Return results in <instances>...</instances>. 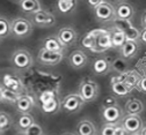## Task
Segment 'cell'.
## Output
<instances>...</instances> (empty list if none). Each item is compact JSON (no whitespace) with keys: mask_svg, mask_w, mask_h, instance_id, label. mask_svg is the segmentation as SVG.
Returning a JSON list of instances; mask_svg holds the SVG:
<instances>
[{"mask_svg":"<svg viewBox=\"0 0 146 135\" xmlns=\"http://www.w3.org/2000/svg\"><path fill=\"white\" fill-rule=\"evenodd\" d=\"M79 95L81 96V98L85 101V103H90L94 102L100 94V88L99 84L89 79H85L80 82L79 84Z\"/></svg>","mask_w":146,"mask_h":135,"instance_id":"obj_1","label":"cell"},{"mask_svg":"<svg viewBox=\"0 0 146 135\" xmlns=\"http://www.w3.org/2000/svg\"><path fill=\"white\" fill-rule=\"evenodd\" d=\"M34 24L25 17H17L11 22V34L16 38H25L31 35Z\"/></svg>","mask_w":146,"mask_h":135,"instance_id":"obj_2","label":"cell"},{"mask_svg":"<svg viewBox=\"0 0 146 135\" xmlns=\"http://www.w3.org/2000/svg\"><path fill=\"white\" fill-rule=\"evenodd\" d=\"M12 64L15 68L20 70L29 69L34 64V58L31 53L26 49H17L12 54Z\"/></svg>","mask_w":146,"mask_h":135,"instance_id":"obj_3","label":"cell"},{"mask_svg":"<svg viewBox=\"0 0 146 135\" xmlns=\"http://www.w3.org/2000/svg\"><path fill=\"white\" fill-rule=\"evenodd\" d=\"M114 22V27H116L117 29L122 30L126 37V41H139L140 37V31L132 24L131 20H123V18H115L113 21Z\"/></svg>","mask_w":146,"mask_h":135,"instance_id":"obj_4","label":"cell"},{"mask_svg":"<svg viewBox=\"0 0 146 135\" xmlns=\"http://www.w3.org/2000/svg\"><path fill=\"white\" fill-rule=\"evenodd\" d=\"M95 17L100 22H113L116 18V8L108 1H102L94 8Z\"/></svg>","mask_w":146,"mask_h":135,"instance_id":"obj_5","label":"cell"},{"mask_svg":"<svg viewBox=\"0 0 146 135\" xmlns=\"http://www.w3.org/2000/svg\"><path fill=\"white\" fill-rule=\"evenodd\" d=\"M121 125L129 135L139 134L144 127L143 119L139 117V114H126L125 117H123Z\"/></svg>","mask_w":146,"mask_h":135,"instance_id":"obj_6","label":"cell"},{"mask_svg":"<svg viewBox=\"0 0 146 135\" xmlns=\"http://www.w3.org/2000/svg\"><path fill=\"white\" fill-rule=\"evenodd\" d=\"M84 104L85 101L81 98L79 94H70L64 97L60 106L67 113H77L84 107Z\"/></svg>","mask_w":146,"mask_h":135,"instance_id":"obj_7","label":"cell"},{"mask_svg":"<svg viewBox=\"0 0 146 135\" xmlns=\"http://www.w3.org/2000/svg\"><path fill=\"white\" fill-rule=\"evenodd\" d=\"M64 51H49L42 47L38 52V61L42 65L46 66H56L62 63L64 58Z\"/></svg>","mask_w":146,"mask_h":135,"instance_id":"obj_8","label":"cell"},{"mask_svg":"<svg viewBox=\"0 0 146 135\" xmlns=\"http://www.w3.org/2000/svg\"><path fill=\"white\" fill-rule=\"evenodd\" d=\"M31 15H33V22L38 27H52L56 23V17L49 11L41 9Z\"/></svg>","mask_w":146,"mask_h":135,"instance_id":"obj_9","label":"cell"},{"mask_svg":"<svg viewBox=\"0 0 146 135\" xmlns=\"http://www.w3.org/2000/svg\"><path fill=\"white\" fill-rule=\"evenodd\" d=\"M102 118L104 119L106 122H110V124H118L123 119V111L117 106H110V107H102L101 110Z\"/></svg>","mask_w":146,"mask_h":135,"instance_id":"obj_10","label":"cell"},{"mask_svg":"<svg viewBox=\"0 0 146 135\" xmlns=\"http://www.w3.org/2000/svg\"><path fill=\"white\" fill-rule=\"evenodd\" d=\"M57 37H58L59 42L62 43V45L64 47H67V46L73 45L77 42L78 34L73 28L64 27V28L59 29V31L57 32Z\"/></svg>","mask_w":146,"mask_h":135,"instance_id":"obj_11","label":"cell"},{"mask_svg":"<svg viewBox=\"0 0 146 135\" xmlns=\"http://www.w3.org/2000/svg\"><path fill=\"white\" fill-rule=\"evenodd\" d=\"M3 83H4V87L9 89V90H13L17 94H22L25 91V84L23 82L21 81L20 78H17L16 75L14 74H5L4 78H3Z\"/></svg>","mask_w":146,"mask_h":135,"instance_id":"obj_12","label":"cell"},{"mask_svg":"<svg viewBox=\"0 0 146 135\" xmlns=\"http://www.w3.org/2000/svg\"><path fill=\"white\" fill-rule=\"evenodd\" d=\"M88 63V57L82 50H74L68 55V64L74 69L84 68Z\"/></svg>","mask_w":146,"mask_h":135,"instance_id":"obj_13","label":"cell"},{"mask_svg":"<svg viewBox=\"0 0 146 135\" xmlns=\"http://www.w3.org/2000/svg\"><path fill=\"white\" fill-rule=\"evenodd\" d=\"M113 47L111 43V34L110 30L101 29L98 38H96V53L106 52L107 50Z\"/></svg>","mask_w":146,"mask_h":135,"instance_id":"obj_14","label":"cell"},{"mask_svg":"<svg viewBox=\"0 0 146 135\" xmlns=\"http://www.w3.org/2000/svg\"><path fill=\"white\" fill-rule=\"evenodd\" d=\"M16 110L21 113H29L34 106H35V101L30 95H20L15 103Z\"/></svg>","mask_w":146,"mask_h":135,"instance_id":"obj_15","label":"cell"},{"mask_svg":"<svg viewBox=\"0 0 146 135\" xmlns=\"http://www.w3.org/2000/svg\"><path fill=\"white\" fill-rule=\"evenodd\" d=\"M100 31H101V29H94V30H92V31L87 32V34L84 36V38H82L81 45H82L86 50L96 53V38H98Z\"/></svg>","mask_w":146,"mask_h":135,"instance_id":"obj_16","label":"cell"},{"mask_svg":"<svg viewBox=\"0 0 146 135\" xmlns=\"http://www.w3.org/2000/svg\"><path fill=\"white\" fill-rule=\"evenodd\" d=\"M139 79H140L139 75H138L135 70H126V72H124V73H121V74L117 75V76H114L113 80H111V82H114V81H121V82H124V83L129 84L130 87L133 88V87L137 86Z\"/></svg>","mask_w":146,"mask_h":135,"instance_id":"obj_17","label":"cell"},{"mask_svg":"<svg viewBox=\"0 0 146 135\" xmlns=\"http://www.w3.org/2000/svg\"><path fill=\"white\" fill-rule=\"evenodd\" d=\"M119 50H121V57L122 58H124V59H131V58L137 55V53L139 51L138 42H136V41H126L124 43V45Z\"/></svg>","mask_w":146,"mask_h":135,"instance_id":"obj_18","label":"cell"},{"mask_svg":"<svg viewBox=\"0 0 146 135\" xmlns=\"http://www.w3.org/2000/svg\"><path fill=\"white\" fill-rule=\"evenodd\" d=\"M92 69L96 75H106L111 69V63L106 58H99L94 60Z\"/></svg>","mask_w":146,"mask_h":135,"instance_id":"obj_19","label":"cell"},{"mask_svg":"<svg viewBox=\"0 0 146 135\" xmlns=\"http://www.w3.org/2000/svg\"><path fill=\"white\" fill-rule=\"evenodd\" d=\"M135 15V9L129 3H121L116 7V17L123 20H132Z\"/></svg>","mask_w":146,"mask_h":135,"instance_id":"obj_20","label":"cell"},{"mask_svg":"<svg viewBox=\"0 0 146 135\" xmlns=\"http://www.w3.org/2000/svg\"><path fill=\"white\" fill-rule=\"evenodd\" d=\"M19 7L26 14H34L42 9L40 0H21L19 3Z\"/></svg>","mask_w":146,"mask_h":135,"instance_id":"obj_21","label":"cell"},{"mask_svg":"<svg viewBox=\"0 0 146 135\" xmlns=\"http://www.w3.org/2000/svg\"><path fill=\"white\" fill-rule=\"evenodd\" d=\"M124 111L126 114H139L144 111V103L138 98H131L124 105Z\"/></svg>","mask_w":146,"mask_h":135,"instance_id":"obj_22","label":"cell"},{"mask_svg":"<svg viewBox=\"0 0 146 135\" xmlns=\"http://www.w3.org/2000/svg\"><path fill=\"white\" fill-rule=\"evenodd\" d=\"M95 125L89 120H81L77 125V135H95Z\"/></svg>","mask_w":146,"mask_h":135,"instance_id":"obj_23","label":"cell"},{"mask_svg":"<svg viewBox=\"0 0 146 135\" xmlns=\"http://www.w3.org/2000/svg\"><path fill=\"white\" fill-rule=\"evenodd\" d=\"M78 1L79 0H57V8L64 15L71 14L77 8Z\"/></svg>","mask_w":146,"mask_h":135,"instance_id":"obj_24","label":"cell"},{"mask_svg":"<svg viewBox=\"0 0 146 135\" xmlns=\"http://www.w3.org/2000/svg\"><path fill=\"white\" fill-rule=\"evenodd\" d=\"M111 90L115 95L119 96V97H125L132 91V87L121 81H114L111 82Z\"/></svg>","mask_w":146,"mask_h":135,"instance_id":"obj_25","label":"cell"},{"mask_svg":"<svg viewBox=\"0 0 146 135\" xmlns=\"http://www.w3.org/2000/svg\"><path fill=\"white\" fill-rule=\"evenodd\" d=\"M110 34H111V43H113V47L115 49H121L124 43L126 42V37L124 35V32L119 29H117L116 27H114L111 30H110Z\"/></svg>","mask_w":146,"mask_h":135,"instance_id":"obj_26","label":"cell"},{"mask_svg":"<svg viewBox=\"0 0 146 135\" xmlns=\"http://www.w3.org/2000/svg\"><path fill=\"white\" fill-rule=\"evenodd\" d=\"M44 49L49 50V51H64V46L62 45V43L59 42L57 36H50L44 40Z\"/></svg>","mask_w":146,"mask_h":135,"instance_id":"obj_27","label":"cell"},{"mask_svg":"<svg viewBox=\"0 0 146 135\" xmlns=\"http://www.w3.org/2000/svg\"><path fill=\"white\" fill-rule=\"evenodd\" d=\"M59 107H60V103H59L57 97H53L49 102L42 104V111L44 113H48V114H53V113L58 112Z\"/></svg>","mask_w":146,"mask_h":135,"instance_id":"obj_28","label":"cell"},{"mask_svg":"<svg viewBox=\"0 0 146 135\" xmlns=\"http://www.w3.org/2000/svg\"><path fill=\"white\" fill-rule=\"evenodd\" d=\"M34 122H35L34 117L30 113H22L19 117V119H17V127H19V129H21L23 132L28 127H30Z\"/></svg>","mask_w":146,"mask_h":135,"instance_id":"obj_29","label":"cell"},{"mask_svg":"<svg viewBox=\"0 0 146 135\" xmlns=\"http://www.w3.org/2000/svg\"><path fill=\"white\" fill-rule=\"evenodd\" d=\"M111 69L121 74L129 70V64L124 60V58H116L111 61Z\"/></svg>","mask_w":146,"mask_h":135,"instance_id":"obj_30","label":"cell"},{"mask_svg":"<svg viewBox=\"0 0 146 135\" xmlns=\"http://www.w3.org/2000/svg\"><path fill=\"white\" fill-rule=\"evenodd\" d=\"M20 94H17L13 90H9L7 88H1V97H3V101L4 102H7V103H16L17 98H19Z\"/></svg>","mask_w":146,"mask_h":135,"instance_id":"obj_31","label":"cell"},{"mask_svg":"<svg viewBox=\"0 0 146 135\" xmlns=\"http://www.w3.org/2000/svg\"><path fill=\"white\" fill-rule=\"evenodd\" d=\"M11 34V22L7 18L0 17V41H3Z\"/></svg>","mask_w":146,"mask_h":135,"instance_id":"obj_32","label":"cell"},{"mask_svg":"<svg viewBox=\"0 0 146 135\" xmlns=\"http://www.w3.org/2000/svg\"><path fill=\"white\" fill-rule=\"evenodd\" d=\"M12 125V118L11 115L6 112H0V127L3 130H6Z\"/></svg>","mask_w":146,"mask_h":135,"instance_id":"obj_33","label":"cell"},{"mask_svg":"<svg viewBox=\"0 0 146 135\" xmlns=\"http://www.w3.org/2000/svg\"><path fill=\"white\" fill-rule=\"evenodd\" d=\"M23 134L25 135H43V129L38 124L34 122L30 127H28L26 130H23Z\"/></svg>","mask_w":146,"mask_h":135,"instance_id":"obj_34","label":"cell"},{"mask_svg":"<svg viewBox=\"0 0 146 135\" xmlns=\"http://www.w3.org/2000/svg\"><path fill=\"white\" fill-rule=\"evenodd\" d=\"M119 105L118 99L116 98V96L114 95H109L102 101V107H110V106H117Z\"/></svg>","mask_w":146,"mask_h":135,"instance_id":"obj_35","label":"cell"},{"mask_svg":"<svg viewBox=\"0 0 146 135\" xmlns=\"http://www.w3.org/2000/svg\"><path fill=\"white\" fill-rule=\"evenodd\" d=\"M116 124H110V122H106L102 128H101V134L100 135H114Z\"/></svg>","mask_w":146,"mask_h":135,"instance_id":"obj_36","label":"cell"},{"mask_svg":"<svg viewBox=\"0 0 146 135\" xmlns=\"http://www.w3.org/2000/svg\"><path fill=\"white\" fill-rule=\"evenodd\" d=\"M53 97H56V95H54V92H53L52 90H45V91H43V92L41 94L40 101H41V103L43 104V103L49 102V101L52 99Z\"/></svg>","mask_w":146,"mask_h":135,"instance_id":"obj_37","label":"cell"},{"mask_svg":"<svg viewBox=\"0 0 146 135\" xmlns=\"http://www.w3.org/2000/svg\"><path fill=\"white\" fill-rule=\"evenodd\" d=\"M136 88H137V89H138L140 92L146 94V75L139 79V81H138V83H137Z\"/></svg>","mask_w":146,"mask_h":135,"instance_id":"obj_38","label":"cell"},{"mask_svg":"<svg viewBox=\"0 0 146 135\" xmlns=\"http://www.w3.org/2000/svg\"><path fill=\"white\" fill-rule=\"evenodd\" d=\"M114 135H129L127 134V132L124 129V127L122 125H116L115 127V132H114Z\"/></svg>","mask_w":146,"mask_h":135,"instance_id":"obj_39","label":"cell"},{"mask_svg":"<svg viewBox=\"0 0 146 135\" xmlns=\"http://www.w3.org/2000/svg\"><path fill=\"white\" fill-rule=\"evenodd\" d=\"M102 1H104V0H86V3L89 7H92V8H95L96 6H99Z\"/></svg>","mask_w":146,"mask_h":135,"instance_id":"obj_40","label":"cell"},{"mask_svg":"<svg viewBox=\"0 0 146 135\" xmlns=\"http://www.w3.org/2000/svg\"><path fill=\"white\" fill-rule=\"evenodd\" d=\"M139 41L143 42L144 44H146V28H144L140 31V37H139Z\"/></svg>","mask_w":146,"mask_h":135,"instance_id":"obj_41","label":"cell"},{"mask_svg":"<svg viewBox=\"0 0 146 135\" xmlns=\"http://www.w3.org/2000/svg\"><path fill=\"white\" fill-rule=\"evenodd\" d=\"M141 24L144 28H146V12L143 14V17H141Z\"/></svg>","mask_w":146,"mask_h":135,"instance_id":"obj_42","label":"cell"},{"mask_svg":"<svg viewBox=\"0 0 146 135\" xmlns=\"http://www.w3.org/2000/svg\"><path fill=\"white\" fill-rule=\"evenodd\" d=\"M140 134H141V135H146V126H145V127H143V129H141Z\"/></svg>","mask_w":146,"mask_h":135,"instance_id":"obj_43","label":"cell"},{"mask_svg":"<svg viewBox=\"0 0 146 135\" xmlns=\"http://www.w3.org/2000/svg\"><path fill=\"white\" fill-rule=\"evenodd\" d=\"M62 135H76V134H73V133H70V132H66V133H63Z\"/></svg>","mask_w":146,"mask_h":135,"instance_id":"obj_44","label":"cell"},{"mask_svg":"<svg viewBox=\"0 0 146 135\" xmlns=\"http://www.w3.org/2000/svg\"><path fill=\"white\" fill-rule=\"evenodd\" d=\"M12 1H13V3H15V4H17V5H19V3L21 1V0H12Z\"/></svg>","mask_w":146,"mask_h":135,"instance_id":"obj_45","label":"cell"},{"mask_svg":"<svg viewBox=\"0 0 146 135\" xmlns=\"http://www.w3.org/2000/svg\"><path fill=\"white\" fill-rule=\"evenodd\" d=\"M0 102H3V97H1V87H0Z\"/></svg>","mask_w":146,"mask_h":135,"instance_id":"obj_46","label":"cell"},{"mask_svg":"<svg viewBox=\"0 0 146 135\" xmlns=\"http://www.w3.org/2000/svg\"><path fill=\"white\" fill-rule=\"evenodd\" d=\"M3 132V129H1V127H0V133H1Z\"/></svg>","mask_w":146,"mask_h":135,"instance_id":"obj_47","label":"cell"},{"mask_svg":"<svg viewBox=\"0 0 146 135\" xmlns=\"http://www.w3.org/2000/svg\"><path fill=\"white\" fill-rule=\"evenodd\" d=\"M116 1H123V0H116Z\"/></svg>","mask_w":146,"mask_h":135,"instance_id":"obj_48","label":"cell"},{"mask_svg":"<svg viewBox=\"0 0 146 135\" xmlns=\"http://www.w3.org/2000/svg\"><path fill=\"white\" fill-rule=\"evenodd\" d=\"M135 135H141V134H140V133H139V134H135Z\"/></svg>","mask_w":146,"mask_h":135,"instance_id":"obj_49","label":"cell"},{"mask_svg":"<svg viewBox=\"0 0 146 135\" xmlns=\"http://www.w3.org/2000/svg\"><path fill=\"white\" fill-rule=\"evenodd\" d=\"M95 135H96V134H95Z\"/></svg>","mask_w":146,"mask_h":135,"instance_id":"obj_50","label":"cell"}]
</instances>
